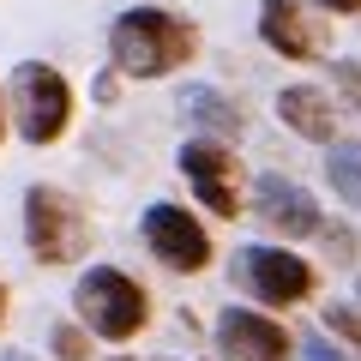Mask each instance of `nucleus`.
I'll use <instances>...</instances> for the list:
<instances>
[{"label": "nucleus", "instance_id": "393cba45", "mask_svg": "<svg viewBox=\"0 0 361 361\" xmlns=\"http://www.w3.org/2000/svg\"><path fill=\"white\" fill-rule=\"evenodd\" d=\"M355 301H361V271H355Z\"/></svg>", "mask_w": 361, "mask_h": 361}, {"label": "nucleus", "instance_id": "6e6552de", "mask_svg": "<svg viewBox=\"0 0 361 361\" xmlns=\"http://www.w3.org/2000/svg\"><path fill=\"white\" fill-rule=\"evenodd\" d=\"M253 37L265 42L277 61L289 66H313V61H331V25L313 0H259L253 13Z\"/></svg>", "mask_w": 361, "mask_h": 361}, {"label": "nucleus", "instance_id": "2eb2a0df", "mask_svg": "<svg viewBox=\"0 0 361 361\" xmlns=\"http://www.w3.org/2000/svg\"><path fill=\"white\" fill-rule=\"evenodd\" d=\"M313 241L325 247V265H337V271H349V265H355V229H349V223L325 217V223H319V235H313Z\"/></svg>", "mask_w": 361, "mask_h": 361}, {"label": "nucleus", "instance_id": "f3484780", "mask_svg": "<svg viewBox=\"0 0 361 361\" xmlns=\"http://www.w3.org/2000/svg\"><path fill=\"white\" fill-rule=\"evenodd\" d=\"M295 361H361V355L343 349L337 337H325V331H307V337H295Z\"/></svg>", "mask_w": 361, "mask_h": 361}, {"label": "nucleus", "instance_id": "0eeeda50", "mask_svg": "<svg viewBox=\"0 0 361 361\" xmlns=\"http://www.w3.org/2000/svg\"><path fill=\"white\" fill-rule=\"evenodd\" d=\"M175 169L180 180L193 187V199L205 205V217H247V169L235 157V145H217V139H180L175 151Z\"/></svg>", "mask_w": 361, "mask_h": 361}, {"label": "nucleus", "instance_id": "412c9836", "mask_svg": "<svg viewBox=\"0 0 361 361\" xmlns=\"http://www.w3.org/2000/svg\"><path fill=\"white\" fill-rule=\"evenodd\" d=\"M6 139H13V115H6V85H0V151H6Z\"/></svg>", "mask_w": 361, "mask_h": 361}, {"label": "nucleus", "instance_id": "9d476101", "mask_svg": "<svg viewBox=\"0 0 361 361\" xmlns=\"http://www.w3.org/2000/svg\"><path fill=\"white\" fill-rule=\"evenodd\" d=\"M211 343H217V361H295L289 325L265 307H247V301H229L217 313Z\"/></svg>", "mask_w": 361, "mask_h": 361}, {"label": "nucleus", "instance_id": "f257e3e1", "mask_svg": "<svg viewBox=\"0 0 361 361\" xmlns=\"http://www.w3.org/2000/svg\"><path fill=\"white\" fill-rule=\"evenodd\" d=\"M205 49V30L199 18L169 13L157 0H139V6H121L109 18V66H115L127 85H163V78L187 73Z\"/></svg>", "mask_w": 361, "mask_h": 361}, {"label": "nucleus", "instance_id": "dca6fc26", "mask_svg": "<svg viewBox=\"0 0 361 361\" xmlns=\"http://www.w3.org/2000/svg\"><path fill=\"white\" fill-rule=\"evenodd\" d=\"M90 343H97V337H90L78 319H61V325L49 331V355H54V361H90Z\"/></svg>", "mask_w": 361, "mask_h": 361}, {"label": "nucleus", "instance_id": "a211bd4d", "mask_svg": "<svg viewBox=\"0 0 361 361\" xmlns=\"http://www.w3.org/2000/svg\"><path fill=\"white\" fill-rule=\"evenodd\" d=\"M325 73H331V90H337V97H343V103L361 115V61H331Z\"/></svg>", "mask_w": 361, "mask_h": 361}, {"label": "nucleus", "instance_id": "4468645a", "mask_svg": "<svg viewBox=\"0 0 361 361\" xmlns=\"http://www.w3.org/2000/svg\"><path fill=\"white\" fill-rule=\"evenodd\" d=\"M319 331L361 355V301H325L319 307Z\"/></svg>", "mask_w": 361, "mask_h": 361}, {"label": "nucleus", "instance_id": "f03ea898", "mask_svg": "<svg viewBox=\"0 0 361 361\" xmlns=\"http://www.w3.org/2000/svg\"><path fill=\"white\" fill-rule=\"evenodd\" d=\"M73 319L85 325L97 343L127 349V343H139V337L151 331L157 301H151V289H145L133 271H121V265H85V271H78V283H73Z\"/></svg>", "mask_w": 361, "mask_h": 361}, {"label": "nucleus", "instance_id": "6ab92c4d", "mask_svg": "<svg viewBox=\"0 0 361 361\" xmlns=\"http://www.w3.org/2000/svg\"><path fill=\"white\" fill-rule=\"evenodd\" d=\"M121 85H127V78H121L115 66H103V73H97V85H90V103H103V109H109V103L121 97Z\"/></svg>", "mask_w": 361, "mask_h": 361}, {"label": "nucleus", "instance_id": "7ed1b4c3", "mask_svg": "<svg viewBox=\"0 0 361 361\" xmlns=\"http://www.w3.org/2000/svg\"><path fill=\"white\" fill-rule=\"evenodd\" d=\"M6 115H13V139H25L30 151H54L78 121V90L66 66L25 54L6 73Z\"/></svg>", "mask_w": 361, "mask_h": 361}, {"label": "nucleus", "instance_id": "f8f14e48", "mask_svg": "<svg viewBox=\"0 0 361 361\" xmlns=\"http://www.w3.org/2000/svg\"><path fill=\"white\" fill-rule=\"evenodd\" d=\"M175 115L187 121V139L241 145V133H247V115H241V103H235L229 90L205 85V78H187V85H180V97H175Z\"/></svg>", "mask_w": 361, "mask_h": 361}, {"label": "nucleus", "instance_id": "4be33fe9", "mask_svg": "<svg viewBox=\"0 0 361 361\" xmlns=\"http://www.w3.org/2000/svg\"><path fill=\"white\" fill-rule=\"evenodd\" d=\"M6 319H13V289H6V277H0V331H6Z\"/></svg>", "mask_w": 361, "mask_h": 361}, {"label": "nucleus", "instance_id": "aec40b11", "mask_svg": "<svg viewBox=\"0 0 361 361\" xmlns=\"http://www.w3.org/2000/svg\"><path fill=\"white\" fill-rule=\"evenodd\" d=\"M319 13H331V18H355L361 13V0H313Z\"/></svg>", "mask_w": 361, "mask_h": 361}, {"label": "nucleus", "instance_id": "1a4fd4ad", "mask_svg": "<svg viewBox=\"0 0 361 361\" xmlns=\"http://www.w3.org/2000/svg\"><path fill=\"white\" fill-rule=\"evenodd\" d=\"M247 217L265 223L271 241L289 247V241H313L319 223H325V211H319V199H313L295 175L265 169V175H253V187H247Z\"/></svg>", "mask_w": 361, "mask_h": 361}, {"label": "nucleus", "instance_id": "423d86ee", "mask_svg": "<svg viewBox=\"0 0 361 361\" xmlns=\"http://www.w3.org/2000/svg\"><path fill=\"white\" fill-rule=\"evenodd\" d=\"M139 241H145V253L163 271H175V277H205V271L217 265V241H211L205 217L187 211L180 199H151V205L139 211Z\"/></svg>", "mask_w": 361, "mask_h": 361}, {"label": "nucleus", "instance_id": "ddd939ff", "mask_svg": "<svg viewBox=\"0 0 361 361\" xmlns=\"http://www.w3.org/2000/svg\"><path fill=\"white\" fill-rule=\"evenodd\" d=\"M325 187H331L349 211H361V139L325 145Z\"/></svg>", "mask_w": 361, "mask_h": 361}, {"label": "nucleus", "instance_id": "20e7f679", "mask_svg": "<svg viewBox=\"0 0 361 361\" xmlns=\"http://www.w3.org/2000/svg\"><path fill=\"white\" fill-rule=\"evenodd\" d=\"M18 223H25V253L42 271H73L78 259L97 241V223H90L85 199L54 187V180H30L25 199H18Z\"/></svg>", "mask_w": 361, "mask_h": 361}, {"label": "nucleus", "instance_id": "9b49d317", "mask_svg": "<svg viewBox=\"0 0 361 361\" xmlns=\"http://www.w3.org/2000/svg\"><path fill=\"white\" fill-rule=\"evenodd\" d=\"M271 115L283 121L289 139L301 145H337V97L325 85H313V78H295V85H283L277 97H271Z\"/></svg>", "mask_w": 361, "mask_h": 361}, {"label": "nucleus", "instance_id": "39448f33", "mask_svg": "<svg viewBox=\"0 0 361 361\" xmlns=\"http://www.w3.org/2000/svg\"><path fill=\"white\" fill-rule=\"evenodd\" d=\"M229 277L259 301V307H301L319 295V265L283 241H247L229 253Z\"/></svg>", "mask_w": 361, "mask_h": 361}, {"label": "nucleus", "instance_id": "b1692460", "mask_svg": "<svg viewBox=\"0 0 361 361\" xmlns=\"http://www.w3.org/2000/svg\"><path fill=\"white\" fill-rule=\"evenodd\" d=\"M109 361H145V355H127V349H121V355H109Z\"/></svg>", "mask_w": 361, "mask_h": 361}, {"label": "nucleus", "instance_id": "5701e85b", "mask_svg": "<svg viewBox=\"0 0 361 361\" xmlns=\"http://www.w3.org/2000/svg\"><path fill=\"white\" fill-rule=\"evenodd\" d=\"M0 361H42V355H30V349H0Z\"/></svg>", "mask_w": 361, "mask_h": 361}]
</instances>
